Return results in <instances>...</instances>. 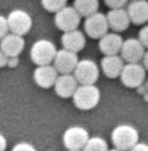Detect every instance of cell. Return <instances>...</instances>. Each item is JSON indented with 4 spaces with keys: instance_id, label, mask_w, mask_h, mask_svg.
<instances>
[{
    "instance_id": "6da1fadb",
    "label": "cell",
    "mask_w": 148,
    "mask_h": 151,
    "mask_svg": "<svg viewBox=\"0 0 148 151\" xmlns=\"http://www.w3.org/2000/svg\"><path fill=\"white\" fill-rule=\"evenodd\" d=\"M111 143L116 150L130 151L136 143H140V134L131 124H120L111 133Z\"/></svg>"
},
{
    "instance_id": "7a4b0ae2",
    "label": "cell",
    "mask_w": 148,
    "mask_h": 151,
    "mask_svg": "<svg viewBox=\"0 0 148 151\" xmlns=\"http://www.w3.org/2000/svg\"><path fill=\"white\" fill-rule=\"evenodd\" d=\"M99 99H101V91L98 87L91 84V86H77L74 96H72V103L77 109L81 111H89L98 106Z\"/></svg>"
},
{
    "instance_id": "3957f363",
    "label": "cell",
    "mask_w": 148,
    "mask_h": 151,
    "mask_svg": "<svg viewBox=\"0 0 148 151\" xmlns=\"http://www.w3.org/2000/svg\"><path fill=\"white\" fill-rule=\"evenodd\" d=\"M57 54V47L54 42L47 39H40L32 44L30 47V59L35 65H51L54 62V57Z\"/></svg>"
},
{
    "instance_id": "277c9868",
    "label": "cell",
    "mask_w": 148,
    "mask_h": 151,
    "mask_svg": "<svg viewBox=\"0 0 148 151\" xmlns=\"http://www.w3.org/2000/svg\"><path fill=\"white\" fill-rule=\"evenodd\" d=\"M72 76L76 77L77 84H81V86L96 84L99 77V65L91 59H79Z\"/></svg>"
},
{
    "instance_id": "5b68a950",
    "label": "cell",
    "mask_w": 148,
    "mask_h": 151,
    "mask_svg": "<svg viewBox=\"0 0 148 151\" xmlns=\"http://www.w3.org/2000/svg\"><path fill=\"white\" fill-rule=\"evenodd\" d=\"M91 136L88 134V131L81 128V126H71L64 131L62 134V145L67 151H82V148L86 146L88 139Z\"/></svg>"
},
{
    "instance_id": "8992f818",
    "label": "cell",
    "mask_w": 148,
    "mask_h": 151,
    "mask_svg": "<svg viewBox=\"0 0 148 151\" xmlns=\"http://www.w3.org/2000/svg\"><path fill=\"white\" fill-rule=\"evenodd\" d=\"M7 24H9L10 34L24 37V34H27L32 29V17L29 15L25 10L17 9V10H12L7 15Z\"/></svg>"
},
{
    "instance_id": "52a82bcc",
    "label": "cell",
    "mask_w": 148,
    "mask_h": 151,
    "mask_svg": "<svg viewBox=\"0 0 148 151\" xmlns=\"http://www.w3.org/2000/svg\"><path fill=\"white\" fill-rule=\"evenodd\" d=\"M56 27L62 30V32H69V30H76L81 24V15L77 14V10L74 7H64L59 12H56L54 17Z\"/></svg>"
},
{
    "instance_id": "ba28073f",
    "label": "cell",
    "mask_w": 148,
    "mask_h": 151,
    "mask_svg": "<svg viewBox=\"0 0 148 151\" xmlns=\"http://www.w3.org/2000/svg\"><path fill=\"white\" fill-rule=\"evenodd\" d=\"M120 79L126 87H136L138 89L140 86H143V82L147 81V70H145V67L140 62H136V64H125Z\"/></svg>"
},
{
    "instance_id": "9c48e42d",
    "label": "cell",
    "mask_w": 148,
    "mask_h": 151,
    "mask_svg": "<svg viewBox=\"0 0 148 151\" xmlns=\"http://www.w3.org/2000/svg\"><path fill=\"white\" fill-rule=\"evenodd\" d=\"M108 29H110L108 19L101 12H96L93 15L86 17L84 20V34H88V37L91 39H101L108 34Z\"/></svg>"
},
{
    "instance_id": "30bf717a",
    "label": "cell",
    "mask_w": 148,
    "mask_h": 151,
    "mask_svg": "<svg viewBox=\"0 0 148 151\" xmlns=\"http://www.w3.org/2000/svg\"><path fill=\"white\" fill-rule=\"evenodd\" d=\"M145 52H147V49L143 47L138 39H128V40H123L120 55L125 60V64H136V62L143 60Z\"/></svg>"
},
{
    "instance_id": "8fae6325",
    "label": "cell",
    "mask_w": 148,
    "mask_h": 151,
    "mask_svg": "<svg viewBox=\"0 0 148 151\" xmlns=\"http://www.w3.org/2000/svg\"><path fill=\"white\" fill-rule=\"evenodd\" d=\"M77 62H79V57H77L76 52L61 49V50H57V54H56L52 65H54V69L59 74H72L74 69H76Z\"/></svg>"
},
{
    "instance_id": "7c38bea8",
    "label": "cell",
    "mask_w": 148,
    "mask_h": 151,
    "mask_svg": "<svg viewBox=\"0 0 148 151\" xmlns=\"http://www.w3.org/2000/svg\"><path fill=\"white\" fill-rule=\"evenodd\" d=\"M57 77L59 72L54 69V65H37V69L34 70V82L42 89L54 87Z\"/></svg>"
},
{
    "instance_id": "4fadbf2b",
    "label": "cell",
    "mask_w": 148,
    "mask_h": 151,
    "mask_svg": "<svg viewBox=\"0 0 148 151\" xmlns=\"http://www.w3.org/2000/svg\"><path fill=\"white\" fill-rule=\"evenodd\" d=\"M106 19H108V25L113 32H123L128 29L130 25V15H128V12L126 9H111L108 14H106Z\"/></svg>"
},
{
    "instance_id": "5bb4252c",
    "label": "cell",
    "mask_w": 148,
    "mask_h": 151,
    "mask_svg": "<svg viewBox=\"0 0 148 151\" xmlns=\"http://www.w3.org/2000/svg\"><path fill=\"white\" fill-rule=\"evenodd\" d=\"M121 47H123V39L116 32H108L99 39V50L104 55H120Z\"/></svg>"
},
{
    "instance_id": "9a60e30c",
    "label": "cell",
    "mask_w": 148,
    "mask_h": 151,
    "mask_svg": "<svg viewBox=\"0 0 148 151\" xmlns=\"http://www.w3.org/2000/svg\"><path fill=\"white\" fill-rule=\"evenodd\" d=\"M77 81L72 74H59L54 84V91L59 97H72L77 89Z\"/></svg>"
},
{
    "instance_id": "2e32d148",
    "label": "cell",
    "mask_w": 148,
    "mask_h": 151,
    "mask_svg": "<svg viewBox=\"0 0 148 151\" xmlns=\"http://www.w3.org/2000/svg\"><path fill=\"white\" fill-rule=\"evenodd\" d=\"M25 47V40L20 35L15 34H7L5 37L0 40V50H4L9 57H17Z\"/></svg>"
},
{
    "instance_id": "e0dca14e",
    "label": "cell",
    "mask_w": 148,
    "mask_h": 151,
    "mask_svg": "<svg viewBox=\"0 0 148 151\" xmlns=\"http://www.w3.org/2000/svg\"><path fill=\"white\" fill-rule=\"evenodd\" d=\"M128 15L130 20L136 25L147 24L148 22V0H131V4H128Z\"/></svg>"
},
{
    "instance_id": "ac0fdd59",
    "label": "cell",
    "mask_w": 148,
    "mask_h": 151,
    "mask_svg": "<svg viewBox=\"0 0 148 151\" xmlns=\"http://www.w3.org/2000/svg\"><path fill=\"white\" fill-rule=\"evenodd\" d=\"M123 67H125V60L121 59V55H104L101 59V70L110 79L120 77Z\"/></svg>"
},
{
    "instance_id": "d6986e66",
    "label": "cell",
    "mask_w": 148,
    "mask_h": 151,
    "mask_svg": "<svg viewBox=\"0 0 148 151\" xmlns=\"http://www.w3.org/2000/svg\"><path fill=\"white\" fill-rule=\"evenodd\" d=\"M62 49L66 50H71V52H79L84 49V44H86V35L81 32V30H69V32H64L62 34Z\"/></svg>"
},
{
    "instance_id": "ffe728a7",
    "label": "cell",
    "mask_w": 148,
    "mask_h": 151,
    "mask_svg": "<svg viewBox=\"0 0 148 151\" xmlns=\"http://www.w3.org/2000/svg\"><path fill=\"white\" fill-rule=\"evenodd\" d=\"M74 9L77 10V14L81 17H89L98 12L99 2L98 0H74Z\"/></svg>"
},
{
    "instance_id": "44dd1931",
    "label": "cell",
    "mask_w": 148,
    "mask_h": 151,
    "mask_svg": "<svg viewBox=\"0 0 148 151\" xmlns=\"http://www.w3.org/2000/svg\"><path fill=\"white\" fill-rule=\"evenodd\" d=\"M82 151H110V148H108L106 139L99 138V136H93V138L88 139V143L82 148Z\"/></svg>"
},
{
    "instance_id": "7402d4cb",
    "label": "cell",
    "mask_w": 148,
    "mask_h": 151,
    "mask_svg": "<svg viewBox=\"0 0 148 151\" xmlns=\"http://www.w3.org/2000/svg\"><path fill=\"white\" fill-rule=\"evenodd\" d=\"M40 4L47 12H59L61 9H64L67 4V0H40Z\"/></svg>"
},
{
    "instance_id": "603a6c76",
    "label": "cell",
    "mask_w": 148,
    "mask_h": 151,
    "mask_svg": "<svg viewBox=\"0 0 148 151\" xmlns=\"http://www.w3.org/2000/svg\"><path fill=\"white\" fill-rule=\"evenodd\" d=\"M138 40L142 42V45L148 50V25L142 27V30L138 32Z\"/></svg>"
},
{
    "instance_id": "cb8c5ba5",
    "label": "cell",
    "mask_w": 148,
    "mask_h": 151,
    "mask_svg": "<svg viewBox=\"0 0 148 151\" xmlns=\"http://www.w3.org/2000/svg\"><path fill=\"white\" fill-rule=\"evenodd\" d=\"M12 151H37V150H35V148H34V145H30V143L20 141V143H17V145L12 148Z\"/></svg>"
},
{
    "instance_id": "d4e9b609",
    "label": "cell",
    "mask_w": 148,
    "mask_h": 151,
    "mask_svg": "<svg viewBox=\"0 0 148 151\" xmlns=\"http://www.w3.org/2000/svg\"><path fill=\"white\" fill-rule=\"evenodd\" d=\"M10 32L9 30V24H7V17H4V15H0V40L5 37L7 34Z\"/></svg>"
},
{
    "instance_id": "484cf974",
    "label": "cell",
    "mask_w": 148,
    "mask_h": 151,
    "mask_svg": "<svg viewBox=\"0 0 148 151\" xmlns=\"http://www.w3.org/2000/svg\"><path fill=\"white\" fill-rule=\"evenodd\" d=\"M128 0H104V4L111 9H123Z\"/></svg>"
},
{
    "instance_id": "4316f807",
    "label": "cell",
    "mask_w": 148,
    "mask_h": 151,
    "mask_svg": "<svg viewBox=\"0 0 148 151\" xmlns=\"http://www.w3.org/2000/svg\"><path fill=\"white\" fill-rule=\"evenodd\" d=\"M130 151H148V145L147 143H136Z\"/></svg>"
},
{
    "instance_id": "83f0119b",
    "label": "cell",
    "mask_w": 148,
    "mask_h": 151,
    "mask_svg": "<svg viewBox=\"0 0 148 151\" xmlns=\"http://www.w3.org/2000/svg\"><path fill=\"white\" fill-rule=\"evenodd\" d=\"M7 64H9V55L4 50H0V67H5Z\"/></svg>"
},
{
    "instance_id": "f1b7e54d",
    "label": "cell",
    "mask_w": 148,
    "mask_h": 151,
    "mask_svg": "<svg viewBox=\"0 0 148 151\" xmlns=\"http://www.w3.org/2000/svg\"><path fill=\"white\" fill-rule=\"evenodd\" d=\"M7 148V139H5V136L0 133V151H5Z\"/></svg>"
},
{
    "instance_id": "f546056e",
    "label": "cell",
    "mask_w": 148,
    "mask_h": 151,
    "mask_svg": "<svg viewBox=\"0 0 148 151\" xmlns=\"http://www.w3.org/2000/svg\"><path fill=\"white\" fill-rule=\"evenodd\" d=\"M143 67H145V70H148V50L145 52V55H143Z\"/></svg>"
},
{
    "instance_id": "4dcf8cb0",
    "label": "cell",
    "mask_w": 148,
    "mask_h": 151,
    "mask_svg": "<svg viewBox=\"0 0 148 151\" xmlns=\"http://www.w3.org/2000/svg\"><path fill=\"white\" fill-rule=\"evenodd\" d=\"M7 65H12V67L17 65V57H9V64H7Z\"/></svg>"
},
{
    "instance_id": "1f68e13d",
    "label": "cell",
    "mask_w": 148,
    "mask_h": 151,
    "mask_svg": "<svg viewBox=\"0 0 148 151\" xmlns=\"http://www.w3.org/2000/svg\"><path fill=\"white\" fill-rule=\"evenodd\" d=\"M145 82H147V86H145V87H147V91H148V77H147V81H145Z\"/></svg>"
},
{
    "instance_id": "d6a6232c",
    "label": "cell",
    "mask_w": 148,
    "mask_h": 151,
    "mask_svg": "<svg viewBox=\"0 0 148 151\" xmlns=\"http://www.w3.org/2000/svg\"><path fill=\"white\" fill-rule=\"evenodd\" d=\"M110 151H121V150H116V148H113V150H110Z\"/></svg>"
}]
</instances>
